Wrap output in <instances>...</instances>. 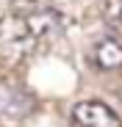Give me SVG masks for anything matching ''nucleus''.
<instances>
[{"mask_svg":"<svg viewBox=\"0 0 122 127\" xmlns=\"http://www.w3.org/2000/svg\"><path fill=\"white\" fill-rule=\"evenodd\" d=\"M64 36V17L42 0H11L0 17V61L14 66Z\"/></svg>","mask_w":122,"mask_h":127,"instance_id":"nucleus-1","label":"nucleus"},{"mask_svg":"<svg viewBox=\"0 0 122 127\" xmlns=\"http://www.w3.org/2000/svg\"><path fill=\"white\" fill-rule=\"evenodd\" d=\"M36 108V97L17 80H0V122H22Z\"/></svg>","mask_w":122,"mask_h":127,"instance_id":"nucleus-2","label":"nucleus"},{"mask_svg":"<svg viewBox=\"0 0 122 127\" xmlns=\"http://www.w3.org/2000/svg\"><path fill=\"white\" fill-rule=\"evenodd\" d=\"M72 122L78 127H122V119L114 108L100 99H80L72 105Z\"/></svg>","mask_w":122,"mask_h":127,"instance_id":"nucleus-3","label":"nucleus"},{"mask_svg":"<svg viewBox=\"0 0 122 127\" xmlns=\"http://www.w3.org/2000/svg\"><path fill=\"white\" fill-rule=\"evenodd\" d=\"M92 61L100 69H119L122 66V41H117L114 36L97 39L92 47Z\"/></svg>","mask_w":122,"mask_h":127,"instance_id":"nucleus-4","label":"nucleus"},{"mask_svg":"<svg viewBox=\"0 0 122 127\" xmlns=\"http://www.w3.org/2000/svg\"><path fill=\"white\" fill-rule=\"evenodd\" d=\"M100 17L111 28H122V0H100Z\"/></svg>","mask_w":122,"mask_h":127,"instance_id":"nucleus-5","label":"nucleus"}]
</instances>
